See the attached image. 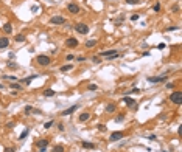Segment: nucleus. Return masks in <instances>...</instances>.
I'll return each mask as SVG.
<instances>
[{
  "mask_svg": "<svg viewBox=\"0 0 182 152\" xmlns=\"http://www.w3.org/2000/svg\"><path fill=\"white\" fill-rule=\"evenodd\" d=\"M92 61H93L95 64H101V59H100V58H97V56H93V58H92Z\"/></svg>",
  "mask_w": 182,
  "mask_h": 152,
  "instance_id": "c756f323",
  "label": "nucleus"
},
{
  "mask_svg": "<svg viewBox=\"0 0 182 152\" xmlns=\"http://www.w3.org/2000/svg\"><path fill=\"white\" fill-rule=\"evenodd\" d=\"M72 68H73V64H65V65L61 67V71H69V70H72Z\"/></svg>",
  "mask_w": 182,
  "mask_h": 152,
  "instance_id": "6ab92c4d",
  "label": "nucleus"
},
{
  "mask_svg": "<svg viewBox=\"0 0 182 152\" xmlns=\"http://www.w3.org/2000/svg\"><path fill=\"white\" fill-rule=\"evenodd\" d=\"M65 45H67V47L75 48V47H78V39H75V37H69V39L65 41Z\"/></svg>",
  "mask_w": 182,
  "mask_h": 152,
  "instance_id": "6e6552de",
  "label": "nucleus"
},
{
  "mask_svg": "<svg viewBox=\"0 0 182 152\" xmlns=\"http://www.w3.org/2000/svg\"><path fill=\"white\" fill-rule=\"evenodd\" d=\"M16 41H17V42H23V41H25V36H23V34H19V36H16Z\"/></svg>",
  "mask_w": 182,
  "mask_h": 152,
  "instance_id": "4be33fe9",
  "label": "nucleus"
},
{
  "mask_svg": "<svg viewBox=\"0 0 182 152\" xmlns=\"http://www.w3.org/2000/svg\"><path fill=\"white\" fill-rule=\"evenodd\" d=\"M115 110H117L115 104H108V106H106V112H108V113H114Z\"/></svg>",
  "mask_w": 182,
  "mask_h": 152,
  "instance_id": "4468645a",
  "label": "nucleus"
},
{
  "mask_svg": "<svg viewBox=\"0 0 182 152\" xmlns=\"http://www.w3.org/2000/svg\"><path fill=\"white\" fill-rule=\"evenodd\" d=\"M50 23H53V25H62V23H65V19L62 16H53L50 19Z\"/></svg>",
  "mask_w": 182,
  "mask_h": 152,
  "instance_id": "20e7f679",
  "label": "nucleus"
},
{
  "mask_svg": "<svg viewBox=\"0 0 182 152\" xmlns=\"http://www.w3.org/2000/svg\"><path fill=\"white\" fill-rule=\"evenodd\" d=\"M5 152H14V148H6V149H5Z\"/></svg>",
  "mask_w": 182,
  "mask_h": 152,
  "instance_id": "e433bc0d",
  "label": "nucleus"
},
{
  "mask_svg": "<svg viewBox=\"0 0 182 152\" xmlns=\"http://www.w3.org/2000/svg\"><path fill=\"white\" fill-rule=\"evenodd\" d=\"M170 101L179 106V104L182 103V93H181V92H173V93L170 95Z\"/></svg>",
  "mask_w": 182,
  "mask_h": 152,
  "instance_id": "7ed1b4c3",
  "label": "nucleus"
},
{
  "mask_svg": "<svg viewBox=\"0 0 182 152\" xmlns=\"http://www.w3.org/2000/svg\"><path fill=\"white\" fill-rule=\"evenodd\" d=\"M82 148L84 149H95V144L89 143V141H82Z\"/></svg>",
  "mask_w": 182,
  "mask_h": 152,
  "instance_id": "dca6fc26",
  "label": "nucleus"
},
{
  "mask_svg": "<svg viewBox=\"0 0 182 152\" xmlns=\"http://www.w3.org/2000/svg\"><path fill=\"white\" fill-rule=\"evenodd\" d=\"M152 9H154L156 12H159V11H160V5H159V3H156L154 6H152Z\"/></svg>",
  "mask_w": 182,
  "mask_h": 152,
  "instance_id": "7c9ffc66",
  "label": "nucleus"
},
{
  "mask_svg": "<svg viewBox=\"0 0 182 152\" xmlns=\"http://www.w3.org/2000/svg\"><path fill=\"white\" fill-rule=\"evenodd\" d=\"M26 135H28V130H23L22 134H20V137H19V140H23V138H25Z\"/></svg>",
  "mask_w": 182,
  "mask_h": 152,
  "instance_id": "cd10ccee",
  "label": "nucleus"
},
{
  "mask_svg": "<svg viewBox=\"0 0 182 152\" xmlns=\"http://www.w3.org/2000/svg\"><path fill=\"white\" fill-rule=\"evenodd\" d=\"M168 79V76H152V78H148L149 82H165Z\"/></svg>",
  "mask_w": 182,
  "mask_h": 152,
  "instance_id": "1a4fd4ad",
  "label": "nucleus"
},
{
  "mask_svg": "<svg viewBox=\"0 0 182 152\" xmlns=\"http://www.w3.org/2000/svg\"><path fill=\"white\" fill-rule=\"evenodd\" d=\"M9 45V39L8 37H0V48H6Z\"/></svg>",
  "mask_w": 182,
  "mask_h": 152,
  "instance_id": "ddd939ff",
  "label": "nucleus"
},
{
  "mask_svg": "<svg viewBox=\"0 0 182 152\" xmlns=\"http://www.w3.org/2000/svg\"><path fill=\"white\" fill-rule=\"evenodd\" d=\"M48 143H50L48 138H42V140H37V141H36V146L39 148V151H41V152H45V151H47V146H48Z\"/></svg>",
  "mask_w": 182,
  "mask_h": 152,
  "instance_id": "f03ea898",
  "label": "nucleus"
},
{
  "mask_svg": "<svg viewBox=\"0 0 182 152\" xmlns=\"http://www.w3.org/2000/svg\"><path fill=\"white\" fill-rule=\"evenodd\" d=\"M75 30L78 31L79 34H87L89 33V26L86 25V23H78V25L75 26Z\"/></svg>",
  "mask_w": 182,
  "mask_h": 152,
  "instance_id": "39448f33",
  "label": "nucleus"
},
{
  "mask_svg": "<svg viewBox=\"0 0 182 152\" xmlns=\"http://www.w3.org/2000/svg\"><path fill=\"white\" fill-rule=\"evenodd\" d=\"M34 78H36V74H31V76H28V78H26V79H25V84H30V82H31V81H33V79H34Z\"/></svg>",
  "mask_w": 182,
  "mask_h": 152,
  "instance_id": "5701e85b",
  "label": "nucleus"
},
{
  "mask_svg": "<svg viewBox=\"0 0 182 152\" xmlns=\"http://www.w3.org/2000/svg\"><path fill=\"white\" fill-rule=\"evenodd\" d=\"M67 9H69L72 14H78V12H79V6L76 3H69V5H67Z\"/></svg>",
  "mask_w": 182,
  "mask_h": 152,
  "instance_id": "0eeeda50",
  "label": "nucleus"
},
{
  "mask_svg": "<svg viewBox=\"0 0 182 152\" xmlns=\"http://www.w3.org/2000/svg\"><path fill=\"white\" fill-rule=\"evenodd\" d=\"M3 79H11V81H16V76H3Z\"/></svg>",
  "mask_w": 182,
  "mask_h": 152,
  "instance_id": "f704fd0d",
  "label": "nucleus"
},
{
  "mask_svg": "<svg viewBox=\"0 0 182 152\" xmlns=\"http://www.w3.org/2000/svg\"><path fill=\"white\" fill-rule=\"evenodd\" d=\"M9 89H16V90H20V89H22V87H20V85H19V84H9Z\"/></svg>",
  "mask_w": 182,
  "mask_h": 152,
  "instance_id": "a878e982",
  "label": "nucleus"
},
{
  "mask_svg": "<svg viewBox=\"0 0 182 152\" xmlns=\"http://www.w3.org/2000/svg\"><path fill=\"white\" fill-rule=\"evenodd\" d=\"M44 95L45 96H55V92H53V90H45Z\"/></svg>",
  "mask_w": 182,
  "mask_h": 152,
  "instance_id": "412c9836",
  "label": "nucleus"
},
{
  "mask_svg": "<svg viewBox=\"0 0 182 152\" xmlns=\"http://www.w3.org/2000/svg\"><path fill=\"white\" fill-rule=\"evenodd\" d=\"M76 109H78V106H72V107L65 109V110H64L62 113H61V115H62V116H67V115H70V113H73V112L76 110Z\"/></svg>",
  "mask_w": 182,
  "mask_h": 152,
  "instance_id": "f8f14e48",
  "label": "nucleus"
},
{
  "mask_svg": "<svg viewBox=\"0 0 182 152\" xmlns=\"http://www.w3.org/2000/svg\"><path fill=\"white\" fill-rule=\"evenodd\" d=\"M53 152H64V146H55V148H53Z\"/></svg>",
  "mask_w": 182,
  "mask_h": 152,
  "instance_id": "aec40b11",
  "label": "nucleus"
},
{
  "mask_svg": "<svg viewBox=\"0 0 182 152\" xmlns=\"http://www.w3.org/2000/svg\"><path fill=\"white\" fill-rule=\"evenodd\" d=\"M167 89H174V84H173V82H168V84H167Z\"/></svg>",
  "mask_w": 182,
  "mask_h": 152,
  "instance_id": "c9c22d12",
  "label": "nucleus"
},
{
  "mask_svg": "<svg viewBox=\"0 0 182 152\" xmlns=\"http://www.w3.org/2000/svg\"><path fill=\"white\" fill-rule=\"evenodd\" d=\"M50 62H52V59H50L47 54H39L36 58V64H39V65H42V67H47V65H50Z\"/></svg>",
  "mask_w": 182,
  "mask_h": 152,
  "instance_id": "f257e3e1",
  "label": "nucleus"
},
{
  "mask_svg": "<svg viewBox=\"0 0 182 152\" xmlns=\"http://www.w3.org/2000/svg\"><path fill=\"white\" fill-rule=\"evenodd\" d=\"M30 112H33V107H31V106H26V107H25V113L28 115Z\"/></svg>",
  "mask_w": 182,
  "mask_h": 152,
  "instance_id": "c85d7f7f",
  "label": "nucleus"
},
{
  "mask_svg": "<svg viewBox=\"0 0 182 152\" xmlns=\"http://www.w3.org/2000/svg\"><path fill=\"white\" fill-rule=\"evenodd\" d=\"M123 119H125V115H118V116L115 118V121H117V123H120V121H123Z\"/></svg>",
  "mask_w": 182,
  "mask_h": 152,
  "instance_id": "2f4dec72",
  "label": "nucleus"
},
{
  "mask_svg": "<svg viewBox=\"0 0 182 152\" xmlns=\"http://www.w3.org/2000/svg\"><path fill=\"white\" fill-rule=\"evenodd\" d=\"M98 129H100L101 132H106V126H104V124H98Z\"/></svg>",
  "mask_w": 182,
  "mask_h": 152,
  "instance_id": "473e14b6",
  "label": "nucleus"
},
{
  "mask_svg": "<svg viewBox=\"0 0 182 152\" xmlns=\"http://www.w3.org/2000/svg\"><path fill=\"white\" fill-rule=\"evenodd\" d=\"M95 45H97V39H90V41L86 42V47H87V48H92Z\"/></svg>",
  "mask_w": 182,
  "mask_h": 152,
  "instance_id": "f3484780",
  "label": "nucleus"
},
{
  "mask_svg": "<svg viewBox=\"0 0 182 152\" xmlns=\"http://www.w3.org/2000/svg\"><path fill=\"white\" fill-rule=\"evenodd\" d=\"M131 20H132V22L139 20V16H137V14H132V16H131Z\"/></svg>",
  "mask_w": 182,
  "mask_h": 152,
  "instance_id": "72a5a7b5",
  "label": "nucleus"
},
{
  "mask_svg": "<svg viewBox=\"0 0 182 152\" xmlns=\"http://www.w3.org/2000/svg\"><path fill=\"white\" fill-rule=\"evenodd\" d=\"M89 118H90V113H87V112H84V113H81V115H79V121H81V123L87 121Z\"/></svg>",
  "mask_w": 182,
  "mask_h": 152,
  "instance_id": "2eb2a0df",
  "label": "nucleus"
},
{
  "mask_svg": "<svg viewBox=\"0 0 182 152\" xmlns=\"http://www.w3.org/2000/svg\"><path fill=\"white\" fill-rule=\"evenodd\" d=\"M3 31H5V33H11V31H13V25H11V23H5V25H3Z\"/></svg>",
  "mask_w": 182,
  "mask_h": 152,
  "instance_id": "a211bd4d",
  "label": "nucleus"
},
{
  "mask_svg": "<svg viewBox=\"0 0 182 152\" xmlns=\"http://www.w3.org/2000/svg\"><path fill=\"white\" fill-rule=\"evenodd\" d=\"M97 89H98L97 84H90L89 87H87V90H90V92H93V90H97Z\"/></svg>",
  "mask_w": 182,
  "mask_h": 152,
  "instance_id": "393cba45",
  "label": "nucleus"
},
{
  "mask_svg": "<svg viewBox=\"0 0 182 152\" xmlns=\"http://www.w3.org/2000/svg\"><path fill=\"white\" fill-rule=\"evenodd\" d=\"M52 126H53V119H50V121H47V123L44 124V127H45V129H50Z\"/></svg>",
  "mask_w": 182,
  "mask_h": 152,
  "instance_id": "b1692460",
  "label": "nucleus"
},
{
  "mask_svg": "<svg viewBox=\"0 0 182 152\" xmlns=\"http://www.w3.org/2000/svg\"><path fill=\"white\" fill-rule=\"evenodd\" d=\"M67 61H73V54H67Z\"/></svg>",
  "mask_w": 182,
  "mask_h": 152,
  "instance_id": "4c0bfd02",
  "label": "nucleus"
},
{
  "mask_svg": "<svg viewBox=\"0 0 182 152\" xmlns=\"http://www.w3.org/2000/svg\"><path fill=\"white\" fill-rule=\"evenodd\" d=\"M121 101H125V104H126V106H129V107L135 106V101H134L132 98H129V96H123V98H121Z\"/></svg>",
  "mask_w": 182,
  "mask_h": 152,
  "instance_id": "9b49d317",
  "label": "nucleus"
},
{
  "mask_svg": "<svg viewBox=\"0 0 182 152\" xmlns=\"http://www.w3.org/2000/svg\"><path fill=\"white\" fill-rule=\"evenodd\" d=\"M100 56L101 58H117L118 53H117V50H109V51H101Z\"/></svg>",
  "mask_w": 182,
  "mask_h": 152,
  "instance_id": "423d86ee",
  "label": "nucleus"
},
{
  "mask_svg": "<svg viewBox=\"0 0 182 152\" xmlns=\"http://www.w3.org/2000/svg\"><path fill=\"white\" fill-rule=\"evenodd\" d=\"M126 3H129V5H137V3H140V0H126Z\"/></svg>",
  "mask_w": 182,
  "mask_h": 152,
  "instance_id": "bb28decb",
  "label": "nucleus"
},
{
  "mask_svg": "<svg viewBox=\"0 0 182 152\" xmlns=\"http://www.w3.org/2000/svg\"><path fill=\"white\" fill-rule=\"evenodd\" d=\"M120 138H123V132H120V130L111 134V141H117V140H120Z\"/></svg>",
  "mask_w": 182,
  "mask_h": 152,
  "instance_id": "9d476101",
  "label": "nucleus"
}]
</instances>
